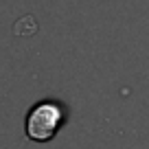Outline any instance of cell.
I'll return each instance as SVG.
<instances>
[{
    "label": "cell",
    "instance_id": "1",
    "mask_svg": "<svg viewBox=\"0 0 149 149\" xmlns=\"http://www.w3.org/2000/svg\"><path fill=\"white\" fill-rule=\"evenodd\" d=\"M66 118H68V107L61 101L46 99V101L35 103L29 110L26 121H24V132L35 143H48L55 138V134L66 123Z\"/></svg>",
    "mask_w": 149,
    "mask_h": 149
}]
</instances>
